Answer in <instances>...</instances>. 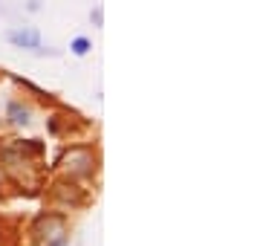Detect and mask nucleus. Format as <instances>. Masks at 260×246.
Segmentation results:
<instances>
[{"label":"nucleus","mask_w":260,"mask_h":246,"mask_svg":"<svg viewBox=\"0 0 260 246\" xmlns=\"http://www.w3.org/2000/svg\"><path fill=\"white\" fill-rule=\"evenodd\" d=\"M90 165H93V153L87 148H75V151H70L64 157V168L73 171V174H87Z\"/></svg>","instance_id":"obj_1"},{"label":"nucleus","mask_w":260,"mask_h":246,"mask_svg":"<svg viewBox=\"0 0 260 246\" xmlns=\"http://www.w3.org/2000/svg\"><path fill=\"white\" fill-rule=\"evenodd\" d=\"M55 246H64V243H61V240H58V243H55Z\"/></svg>","instance_id":"obj_5"},{"label":"nucleus","mask_w":260,"mask_h":246,"mask_svg":"<svg viewBox=\"0 0 260 246\" xmlns=\"http://www.w3.org/2000/svg\"><path fill=\"white\" fill-rule=\"evenodd\" d=\"M9 113L15 116V122H18V125H26V122H29V110H26V107H18V104H12Z\"/></svg>","instance_id":"obj_3"},{"label":"nucleus","mask_w":260,"mask_h":246,"mask_svg":"<svg viewBox=\"0 0 260 246\" xmlns=\"http://www.w3.org/2000/svg\"><path fill=\"white\" fill-rule=\"evenodd\" d=\"M9 41L15 44V47H23V49H38L41 47V35H38L35 29H12Z\"/></svg>","instance_id":"obj_2"},{"label":"nucleus","mask_w":260,"mask_h":246,"mask_svg":"<svg viewBox=\"0 0 260 246\" xmlns=\"http://www.w3.org/2000/svg\"><path fill=\"white\" fill-rule=\"evenodd\" d=\"M73 52L75 55H87V52H90V41L87 38H75L73 41Z\"/></svg>","instance_id":"obj_4"}]
</instances>
